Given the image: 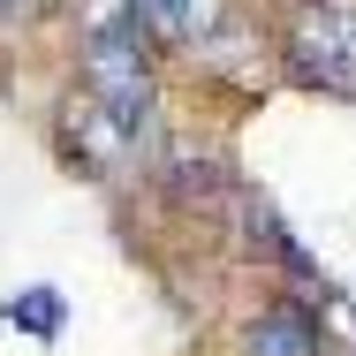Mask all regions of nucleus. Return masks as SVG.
I'll return each instance as SVG.
<instances>
[{"label": "nucleus", "mask_w": 356, "mask_h": 356, "mask_svg": "<svg viewBox=\"0 0 356 356\" xmlns=\"http://www.w3.org/2000/svg\"><path fill=\"white\" fill-rule=\"evenodd\" d=\"M83 69H91L99 106H106L122 129H137V122H144V99H152V83H144V54H137V0H106V15L91 23Z\"/></svg>", "instance_id": "f257e3e1"}, {"label": "nucleus", "mask_w": 356, "mask_h": 356, "mask_svg": "<svg viewBox=\"0 0 356 356\" xmlns=\"http://www.w3.org/2000/svg\"><path fill=\"white\" fill-rule=\"evenodd\" d=\"M296 61L326 91H356V8H318L296 23Z\"/></svg>", "instance_id": "f03ea898"}, {"label": "nucleus", "mask_w": 356, "mask_h": 356, "mask_svg": "<svg viewBox=\"0 0 356 356\" xmlns=\"http://www.w3.org/2000/svg\"><path fill=\"white\" fill-rule=\"evenodd\" d=\"M250 349L258 356H318V341H311V326H296V318H266V326L250 334Z\"/></svg>", "instance_id": "7ed1b4c3"}, {"label": "nucleus", "mask_w": 356, "mask_h": 356, "mask_svg": "<svg viewBox=\"0 0 356 356\" xmlns=\"http://www.w3.org/2000/svg\"><path fill=\"white\" fill-rule=\"evenodd\" d=\"M152 15H159L175 38H197V31H213V0H152Z\"/></svg>", "instance_id": "20e7f679"}]
</instances>
